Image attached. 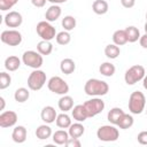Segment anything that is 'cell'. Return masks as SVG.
I'll return each instance as SVG.
<instances>
[{"label":"cell","mask_w":147,"mask_h":147,"mask_svg":"<svg viewBox=\"0 0 147 147\" xmlns=\"http://www.w3.org/2000/svg\"><path fill=\"white\" fill-rule=\"evenodd\" d=\"M115 65L110 62H103L100 67H99V71L101 75L106 76V77H111L115 74Z\"/></svg>","instance_id":"32"},{"label":"cell","mask_w":147,"mask_h":147,"mask_svg":"<svg viewBox=\"0 0 147 147\" xmlns=\"http://www.w3.org/2000/svg\"><path fill=\"white\" fill-rule=\"evenodd\" d=\"M145 106H146V98L144 93L140 91L132 92L129 98V110L134 115H139L144 111Z\"/></svg>","instance_id":"2"},{"label":"cell","mask_w":147,"mask_h":147,"mask_svg":"<svg viewBox=\"0 0 147 147\" xmlns=\"http://www.w3.org/2000/svg\"><path fill=\"white\" fill-rule=\"evenodd\" d=\"M132 125H133V117L129 114H125V113L122 115V117L119 118V121L117 123V126L119 129H123V130L130 129Z\"/></svg>","instance_id":"29"},{"label":"cell","mask_w":147,"mask_h":147,"mask_svg":"<svg viewBox=\"0 0 147 147\" xmlns=\"http://www.w3.org/2000/svg\"><path fill=\"white\" fill-rule=\"evenodd\" d=\"M55 122H56V125H57L60 129H69V126L71 125L70 116L67 115L65 113H62V114L57 115Z\"/></svg>","instance_id":"28"},{"label":"cell","mask_w":147,"mask_h":147,"mask_svg":"<svg viewBox=\"0 0 147 147\" xmlns=\"http://www.w3.org/2000/svg\"><path fill=\"white\" fill-rule=\"evenodd\" d=\"M121 3L124 8H132L136 3V0H121Z\"/></svg>","instance_id":"39"},{"label":"cell","mask_w":147,"mask_h":147,"mask_svg":"<svg viewBox=\"0 0 147 147\" xmlns=\"http://www.w3.org/2000/svg\"><path fill=\"white\" fill-rule=\"evenodd\" d=\"M47 1L52 2L53 5H59V3H64V2H67L68 0H47Z\"/></svg>","instance_id":"42"},{"label":"cell","mask_w":147,"mask_h":147,"mask_svg":"<svg viewBox=\"0 0 147 147\" xmlns=\"http://www.w3.org/2000/svg\"><path fill=\"white\" fill-rule=\"evenodd\" d=\"M65 146L67 147H80L82 144L79 141V138H69L68 141L65 142Z\"/></svg>","instance_id":"37"},{"label":"cell","mask_w":147,"mask_h":147,"mask_svg":"<svg viewBox=\"0 0 147 147\" xmlns=\"http://www.w3.org/2000/svg\"><path fill=\"white\" fill-rule=\"evenodd\" d=\"M146 21H147V13H146Z\"/></svg>","instance_id":"46"},{"label":"cell","mask_w":147,"mask_h":147,"mask_svg":"<svg viewBox=\"0 0 147 147\" xmlns=\"http://www.w3.org/2000/svg\"><path fill=\"white\" fill-rule=\"evenodd\" d=\"M11 84V77L9 74L2 71L0 72V90H5L7 88L9 85Z\"/></svg>","instance_id":"35"},{"label":"cell","mask_w":147,"mask_h":147,"mask_svg":"<svg viewBox=\"0 0 147 147\" xmlns=\"http://www.w3.org/2000/svg\"><path fill=\"white\" fill-rule=\"evenodd\" d=\"M83 105H84V107H85V109L87 111L88 117H94L98 114L102 113V110L105 109V102H103V100L100 99V98H98V96L96 98H92V99L85 101Z\"/></svg>","instance_id":"9"},{"label":"cell","mask_w":147,"mask_h":147,"mask_svg":"<svg viewBox=\"0 0 147 147\" xmlns=\"http://www.w3.org/2000/svg\"><path fill=\"white\" fill-rule=\"evenodd\" d=\"M17 2H18V0H0V9L2 11H6V10L10 9L11 7H14Z\"/></svg>","instance_id":"36"},{"label":"cell","mask_w":147,"mask_h":147,"mask_svg":"<svg viewBox=\"0 0 147 147\" xmlns=\"http://www.w3.org/2000/svg\"><path fill=\"white\" fill-rule=\"evenodd\" d=\"M113 41L117 46H123L127 42V36L125 30H116L113 34Z\"/></svg>","instance_id":"25"},{"label":"cell","mask_w":147,"mask_h":147,"mask_svg":"<svg viewBox=\"0 0 147 147\" xmlns=\"http://www.w3.org/2000/svg\"><path fill=\"white\" fill-rule=\"evenodd\" d=\"M123 114H124V111H123V109H122V108L114 107V108H111V109L108 111L107 118H108V121H109L111 124L117 125V123H118V121H119V118L122 117V115H123Z\"/></svg>","instance_id":"20"},{"label":"cell","mask_w":147,"mask_h":147,"mask_svg":"<svg viewBox=\"0 0 147 147\" xmlns=\"http://www.w3.org/2000/svg\"><path fill=\"white\" fill-rule=\"evenodd\" d=\"M17 122V114L13 110L2 111L0 114V126L1 127H10L14 126Z\"/></svg>","instance_id":"11"},{"label":"cell","mask_w":147,"mask_h":147,"mask_svg":"<svg viewBox=\"0 0 147 147\" xmlns=\"http://www.w3.org/2000/svg\"><path fill=\"white\" fill-rule=\"evenodd\" d=\"M84 91L90 96H102V95H106L108 93L109 85L105 80L91 78L85 83Z\"/></svg>","instance_id":"1"},{"label":"cell","mask_w":147,"mask_h":147,"mask_svg":"<svg viewBox=\"0 0 147 147\" xmlns=\"http://www.w3.org/2000/svg\"><path fill=\"white\" fill-rule=\"evenodd\" d=\"M119 54H121V49L115 44H109L105 48V55L108 59H116V57H118Z\"/></svg>","instance_id":"31"},{"label":"cell","mask_w":147,"mask_h":147,"mask_svg":"<svg viewBox=\"0 0 147 147\" xmlns=\"http://www.w3.org/2000/svg\"><path fill=\"white\" fill-rule=\"evenodd\" d=\"M47 87L51 92H53L55 94H60V95H64L69 92V85L67 84L65 80H63L59 76H53L48 80Z\"/></svg>","instance_id":"7"},{"label":"cell","mask_w":147,"mask_h":147,"mask_svg":"<svg viewBox=\"0 0 147 147\" xmlns=\"http://www.w3.org/2000/svg\"><path fill=\"white\" fill-rule=\"evenodd\" d=\"M0 102H1V107H0V110H3L5 109V99L2 98V96H0Z\"/></svg>","instance_id":"43"},{"label":"cell","mask_w":147,"mask_h":147,"mask_svg":"<svg viewBox=\"0 0 147 147\" xmlns=\"http://www.w3.org/2000/svg\"><path fill=\"white\" fill-rule=\"evenodd\" d=\"M21 65V60L15 56V55H10L5 60V68L8 71H16Z\"/></svg>","instance_id":"19"},{"label":"cell","mask_w":147,"mask_h":147,"mask_svg":"<svg viewBox=\"0 0 147 147\" xmlns=\"http://www.w3.org/2000/svg\"><path fill=\"white\" fill-rule=\"evenodd\" d=\"M69 138H70L69 133L64 130H57L53 133V141L56 145H65Z\"/></svg>","instance_id":"24"},{"label":"cell","mask_w":147,"mask_h":147,"mask_svg":"<svg viewBox=\"0 0 147 147\" xmlns=\"http://www.w3.org/2000/svg\"><path fill=\"white\" fill-rule=\"evenodd\" d=\"M92 9L95 14L98 15H103L108 11L109 9V6H108V2L106 0H95L93 3H92Z\"/></svg>","instance_id":"22"},{"label":"cell","mask_w":147,"mask_h":147,"mask_svg":"<svg viewBox=\"0 0 147 147\" xmlns=\"http://www.w3.org/2000/svg\"><path fill=\"white\" fill-rule=\"evenodd\" d=\"M55 39H56V42H57L59 45L65 46V45H68V44L70 42V40H71V36H70V33H69L68 31L64 30V31L59 32V33L56 34Z\"/></svg>","instance_id":"34"},{"label":"cell","mask_w":147,"mask_h":147,"mask_svg":"<svg viewBox=\"0 0 147 147\" xmlns=\"http://www.w3.org/2000/svg\"><path fill=\"white\" fill-rule=\"evenodd\" d=\"M139 42H140V46L142 48H146L147 49V33H145L144 36H140Z\"/></svg>","instance_id":"40"},{"label":"cell","mask_w":147,"mask_h":147,"mask_svg":"<svg viewBox=\"0 0 147 147\" xmlns=\"http://www.w3.org/2000/svg\"><path fill=\"white\" fill-rule=\"evenodd\" d=\"M137 139H138V142L140 145H147V131H141L138 134Z\"/></svg>","instance_id":"38"},{"label":"cell","mask_w":147,"mask_h":147,"mask_svg":"<svg viewBox=\"0 0 147 147\" xmlns=\"http://www.w3.org/2000/svg\"><path fill=\"white\" fill-rule=\"evenodd\" d=\"M46 83V74L42 70L34 69L28 77V86L31 91H39Z\"/></svg>","instance_id":"5"},{"label":"cell","mask_w":147,"mask_h":147,"mask_svg":"<svg viewBox=\"0 0 147 147\" xmlns=\"http://www.w3.org/2000/svg\"><path fill=\"white\" fill-rule=\"evenodd\" d=\"M40 117L45 123L51 124V123L55 122V119L57 117V114H56V110L52 106H46V107L42 108V110L40 113Z\"/></svg>","instance_id":"13"},{"label":"cell","mask_w":147,"mask_h":147,"mask_svg":"<svg viewBox=\"0 0 147 147\" xmlns=\"http://www.w3.org/2000/svg\"><path fill=\"white\" fill-rule=\"evenodd\" d=\"M57 106L60 108V110H62L63 113H67L69 110H71L74 108V99L70 95H62L57 102Z\"/></svg>","instance_id":"17"},{"label":"cell","mask_w":147,"mask_h":147,"mask_svg":"<svg viewBox=\"0 0 147 147\" xmlns=\"http://www.w3.org/2000/svg\"><path fill=\"white\" fill-rule=\"evenodd\" d=\"M145 32L147 33V21H146V23H145Z\"/></svg>","instance_id":"45"},{"label":"cell","mask_w":147,"mask_h":147,"mask_svg":"<svg viewBox=\"0 0 147 147\" xmlns=\"http://www.w3.org/2000/svg\"><path fill=\"white\" fill-rule=\"evenodd\" d=\"M125 32H126V36H127V41L129 42H136L138 39H140V32H139V29L131 25V26H127L125 29Z\"/></svg>","instance_id":"30"},{"label":"cell","mask_w":147,"mask_h":147,"mask_svg":"<svg viewBox=\"0 0 147 147\" xmlns=\"http://www.w3.org/2000/svg\"><path fill=\"white\" fill-rule=\"evenodd\" d=\"M22 62L26 67H30L32 69H39L42 65L44 59H42V55L39 52L26 51L22 55Z\"/></svg>","instance_id":"6"},{"label":"cell","mask_w":147,"mask_h":147,"mask_svg":"<svg viewBox=\"0 0 147 147\" xmlns=\"http://www.w3.org/2000/svg\"><path fill=\"white\" fill-rule=\"evenodd\" d=\"M29 98H30V92H29V90L25 88V87H20V88H17V90L15 91V93H14V99H15V101H17V102H20V103L28 101Z\"/></svg>","instance_id":"27"},{"label":"cell","mask_w":147,"mask_h":147,"mask_svg":"<svg viewBox=\"0 0 147 147\" xmlns=\"http://www.w3.org/2000/svg\"><path fill=\"white\" fill-rule=\"evenodd\" d=\"M62 26L65 31H71L76 28V18L71 15H67L62 18Z\"/></svg>","instance_id":"33"},{"label":"cell","mask_w":147,"mask_h":147,"mask_svg":"<svg viewBox=\"0 0 147 147\" xmlns=\"http://www.w3.org/2000/svg\"><path fill=\"white\" fill-rule=\"evenodd\" d=\"M51 136H52V129H51V126L47 125V123L42 124V125H39L36 130V137L40 140L48 139Z\"/></svg>","instance_id":"23"},{"label":"cell","mask_w":147,"mask_h":147,"mask_svg":"<svg viewBox=\"0 0 147 147\" xmlns=\"http://www.w3.org/2000/svg\"><path fill=\"white\" fill-rule=\"evenodd\" d=\"M61 7L59 5H52L45 13V18L48 22H55L61 16Z\"/></svg>","instance_id":"16"},{"label":"cell","mask_w":147,"mask_h":147,"mask_svg":"<svg viewBox=\"0 0 147 147\" xmlns=\"http://www.w3.org/2000/svg\"><path fill=\"white\" fill-rule=\"evenodd\" d=\"M3 21L8 28H18L23 22V17L18 11L13 10V11H9L8 14H6Z\"/></svg>","instance_id":"12"},{"label":"cell","mask_w":147,"mask_h":147,"mask_svg":"<svg viewBox=\"0 0 147 147\" xmlns=\"http://www.w3.org/2000/svg\"><path fill=\"white\" fill-rule=\"evenodd\" d=\"M53 51V45L48 40H41L37 44V52L41 55H49Z\"/></svg>","instance_id":"26"},{"label":"cell","mask_w":147,"mask_h":147,"mask_svg":"<svg viewBox=\"0 0 147 147\" xmlns=\"http://www.w3.org/2000/svg\"><path fill=\"white\" fill-rule=\"evenodd\" d=\"M37 33L42 40H48L51 41L56 37V30L55 28L48 22V21H41L37 24Z\"/></svg>","instance_id":"8"},{"label":"cell","mask_w":147,"mask_h":147,"mask_svg":"<svg viewBox=\"0 0 147 147\" xmlns=\"http://www.w3.org/2000/svg\"><path fill=\"white\" fill-rule=\"evenodd\" d=\"M85 132V127L83 124H80V122H77V123H74L69 126V136L71 138H80Z\"/></svg>","instance_id":"21"},{"label":"cell","mask_w":147,"mask_h":147,"mask_svg":"<svg viewBox=\"0 0 147 147\" xmlns=\"http://www.w3.org/2000/svg\"><path fill=\"white\" fill-rule=\"evenodd\" d=\"M71 114H72L74 119L77 122H84V121H86V118H88V115H87V111H86L84 105L75 106L71 110Z\"/></svg>","instance_id":"14"},{"label":"cell","mask_w":147,"mask_h":147,"mask_svg":"<svg viewBox=\"0 0 147 147\" xmlns=\"http://www.w3.org/2000/svg\"><path fill=\"white\" fill-rule=\"evenodd\" d=\"M146 111H147V110H146Z\"/></svg>","instance_id":"47"},{"label":"cell","mask_w":147,"mask_h":147,"mask_svg":"<svg viewBox=\"0 0 147 147\" xmlns=\"http://www.w3.org/2000/svg\"><path fill=\"white\" fill-rule=\"evenodd\" d=\"M26 129L23 126V125H17L15 126V129L13 130V133H11V138L17 144H22L26 140Z\"/></svg>","instance_id":"15"},{"label":"cell","mask_w":147,"mask_h":147,"mask_svg":"<svg viewBox=\"0 0 147 147\" xmlns=\"http://www.w3.org/2000/svg\"><path fill=\"white\" fill-rule=\"evenodd\" d=\"M60 69L64 75H70V74H72L75 71L76 63H75V61L72 59H69V57L63 59L61 61V63H60Z\"/></svg>","instance_id":"18"},{"label":"cell","mask_w":147,"mask_h":147,"mask_svg":"<svg viewBox=\"0 0 147 147\" xmlns=\"http://www.w3.org/2000/svg\"><path fill=\"white\" fill-rule=\"evenodd\" d=\"M46 1H47V0H31L32 5H33L34 7H37V8H41V7H44L45 3H46Z\"/></svg>","instance_id":"41"},{"label":"cell","mask_w":147,"mask_h":147,"mask_svg":"<svg viewBox=\"0 0 147 147\" xmlns=\"http://www.w3.org/2000/svg\"><path fill=\"white\" fill-rule=\"evenodd\" d=\"M96 137L101 141L110 142V141H116L119 138V132L118 129H116L113 125H102L96 131Z\"/></svg>","instance_id":"4"},{"label":"cell","mask_w":147,"mask_h":147,"mask_svg":"<svg viewBox=\"0 0 147 147\" xmlns=\"http://www.w3.org/2000/svg\"><path fill=\"white\" fill-rule=\"evenodd\" d=\"M0 39L8 46H18L22 42V34L17 30H5L1 32Z\"/></svg>","instance_id":"10"},{"label":"cell","mask_w":147,"mask_h":147,"mask_svg":"<svg viewBox=\"0 0 147 147\" xmlns=\"http://www.w3.org/2000/svg\"><path fill=\"white\" fill-rule=\"evenodd\" d=\"M145 68L140 64H136V65H132L131 68H129L126 71H125V75H124V80L127 85H134L136 83L140 82L144 79L145 77Z\"/></svg>","instance_id":"3"},{"label":"cell","mask_w":147,"mask_h":147,"mask_svg":"<svg viewBox=\"0 0 147 147\" xmlns=\"http://www.w3.org/2000/svg\"><path fill=\"white\" fill-rule=\"evenodd\" d=\"M142 85H144V88L147 90V76L144 77V79H142Z\"/></svg>","instance_id":"44"}]
</instances>
